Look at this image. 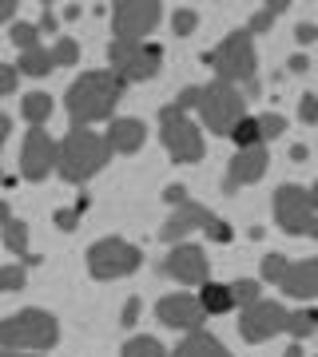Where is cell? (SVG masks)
Returning <instances> with one entry per match:
<instances>
[{"label": "cell", "instance_id": "obj_11", "mask_svg": "<svg viewBox=\"0 0 318 357\" xmlns=\"http://www.w3.org/2000/svg\"><path fill=\"white\" fill-rule=\"evenodd\" d=\"M159 13H164L159 0H120V4H112L115 40H143L159 24Z\"/></svg>", "mask_w": 318, "mask_h": 357}, {"label": "cell", "instance_id": "obj_35", "mask_svg": "<svg viewBox=\"0 0 318 357\" xmlns=\"http://www.w3.org/2000/svg\"><path fill=\"white\" fill-rule=\"evenodd\" d=\"M16 79H20V72H16L13 64H0V96L16 91Z\"/></svg>", "mask_w": 318, "mask_h": 357}, {"label": "cell", "instance_id": "obj_4", "mask_svg": "<svg viewBox=\"0 0 318 357\" xmlns=\"http://www.w3.org/2000/svg\"><path fill=\"white\" fill-rule=\"evenodd\" d=\"M112 76L120 84H140V79H152L164 64V48L152 44V40H112Z\"/></svg>", "mask_w": 318, "mask_h": 357}, {"label": "cell", "instance_id": "obj_42", "mask_svg": "<svg viewBox=\"0 0 318 357\" xmlns=\"http://www.w3.org/2000/svg\"><path fill=\"white\" fill-rule=\"evenodd\" d=\"M136 318H140V298H131L124 306V326H136Z\"/></svg>", "mask_w": 318, "mask_h": 357}, {"label": "cell", "instance_id": "obj_37", "mask_svg": "<svg viewBox=\"0 0 318 357\" xmlns=\"http://www.w3.org/2000/svg\"><path fill=\"white\" fill-rule=\"evenodd\" d=\"M195 103H199V88H183V91H179V100L171 103V107H179V112L187 115L191 107H195Z\"/></svg>", "mask_w": 318, "mask_h": 357}, {"label": "cell", "instance_id": "obj_30", "mask_svg": "<svg viewBox=\"0 0 318 357\" xmlns=\"http://www.w3.org/2000/svg\"><path fill=\"white\" fill-rule=\"evenodd\" d=\"M76 60H80V48H76V40H68V36H64V40H56V48H52V64H56V68H68V64H76Z\"/></svg>", "mask_w": 318, "mask_h": 357}, {"label": "cell", "instance_id": "obj_26", "mask_svg": "<svg viewBox=\"0 0 318 357\" xmlns=\"http://www.w3.org/2000/svg\"><path fill=\"white\" fill-rule=\"evenodd\" d=\"M120 357H167V349L155 342V337H131Z\"/></svg>", "mask_w": 318, "mask_h": 357}, {"label": "cell", "instance_id": "obj_28", "mask_svg": "<svg viewBox=\"0 0 318 357\" xmlns=\"http://www.w3.org/2000/svg\"><path fill=\"white\" fill-rule=\"evenodd\" d=\"M287 8H291L287 0H270L267 8H263V13H259V16H254V20H251V32H267V28L275 24V16H282V13H287Z\"/></svg>", "mask_w": 318, "mask_h": 357}, {"label": "cell", "instance_id": "obj_19", "mask_svg": "<svg viewBox=\"0 0 318 357\" xmlns=\"http://www.w3.org/2000/svg\"><path fill=\"white\" fill-rule=\"evenodd\" d=\"M171 357H231L227 354V345L215 342L207 330H191L183 342H179V349Z\"/></svg>", "mask_w": 318, "mask_h": 357}, {"label": "cell", "instance_id": "obj_47", "mask_svg": "<svg viewBox=\"0 0 318 357\" xmlns=\"http://www.w3.org/2000/svg\"><path fill=\"white\" fill-rule=\"evenodd\" d=\"M80 16V4H64V20H76Z\"/></svg>", "mask_w": 318, "mask_h": 357}, {"label": "cell", "instance_id": "obj_16", "mask_svg": "<svg viewBox=\"0 0 318 357\" xmlns=\"http://www.w3.org/2000/svg\"><path fill=\"white\" fill-rule=\"evenodd\" d=\"M267 167H270L267 143L243 147V151L227 163V178H223V191H239V187H247V183H259V178L267 175Z\"/></svg>", "mask_w": 318, "mask_h": 357}, {"label": "cell", "instance_id": "obj_10", "mask_svg": "<svg viewBox=\"0 0 318 357\" xmlns=\"http://www.w3.org/2000/svg\"><path fill=\"white\" fill-rule=\"evenodd\" d=\"M140 262H143L140 246L124 243V238H100V243L88 250V270H92V278H100V282L124 278V274H131Z\"/></svg>", "mask_w": 318, "mask_h": 357}, {"label": "cell", "instance_id": "obj_38", "mask_svg": "<svg viewBox=\"0 0 318 357\" xmlns=\"http://www.w3.org/2000/svg\"><path fill=\"white\" fill-rule=\"evenodd\" d=\"M76 222H80L76 211H64V206L56 211V227H60V230H76Z\"/></svg>", "mask_w": 318, "mask_h": 357}, {"label": "cell", "instance_id": "obj_32", "mask_svg": "<svg viewBox=\"0 0 318 357\" xmlns=\"http://www.w3.org/2000/svg\"><path fill=\"white\" fill-rule=\"evenodd\" d=\"M171 24H175V32H179V36H191V32L199 28V16L191 13V8H179V13L171 16Z\"/></svg>", "mask_w": 318, "mask_h": 357}, {"label": "cell", "instance_id": "obj_43", "mask_svg": "<svg viewBox=\"0 0 318 357\" xmlns=\"http://www.w3.org/2000/svg\"><path fill=\"white\" fill-rule=\"evenodd\" d=\"M16 8H20L16 0H0V24H8V20L16 16Z\"/></svg>", "mask_w": 318, "mask_h": 357}, {"label": "cell", "instance_id": "obj_31", "mask_svg": "<svg viewBox=\"0 0 318 357\" xmlns=\"http://www.w3.org/2000/svg\"><path fill=\"white\" fill-rule=\"evenodd\" d=\"M254 119H259V135H263V143L275 139V135H282V131H287V119H282V115H275V112L254 115Z\"/></svg>", "mask_w": 318, "mask_h": 357}, {"label": "cell", "instance_id": "obj_49", "mask_svg": "<svg viewBox=\"0 0 318 357\" xmlns=\"http://www.w3.org/2000/svg\"><path fill=\"white\" fill-rule=\"evenodd\" d=\"M282 357H306V354H303V345H291V349H287Z\"/></svg>", "mask_w": 318, "mask_h": 357}, {"label": "cell", "instance_id": "obj_45", "mask_svg": "<svg viewBox=\"0 0 318 357\" xmlns=\"http://www.w3.org/2000/svg\"><path fill=\"white\" fill-rule=\"evenodd\" d=\"M8 131H13V119L0 112V147H4V139H8Z\"/></svg>", "mask_w": 318, "mask_h": 357}, {"label": "cell", "instance_id": "obj_3", "mask_svg": "<svg viewBox=\"0 0 318 357\" xmlns=\"http://www.w3.org/2000/svg\"><path fill=\"white\" fill-rule=\"evenodd\" d=\"M60 337V326L48 310H20L0 321V349H52Z\"/></svg>", "mask_w": 318, "mask_h": 357}, {"label": "cell", "instance_id": "obj_25", "mask_svg": "<svg viewBox=\"0 0 318 357\" xmlns=\"http://www.w3.org/2000/svg\"><path fill=\"white\" fill-rule=\"evenodd\" d=\"M231 139L243 147H254V143H263V135H259V119H251V115H243L239 123H235V131H231Z\"/></svg>", "mask_w": 318, "mask_h": 357}, {"label": "cell", "instance_id": "obj_5", "mask_svg": "<svg viewBox=\"0 0 318 357\" xmlns=\"http://www.w3.org/2000/svg\"><path fill=\"white\" fill-rule=\"evenodd\" d=\"M203 60L219 72V79H223V84L243 79V84H247V91H259V84H254V44H251V32H231L219 48L207 52Z\"/></svg>", "mask_w": 318, "mask_h": 357}, {"label": "cell", "instance_id": "obj_9", "mask_svg": "<svg viewBox=\"0 0 318 357\" xmlns=\"http://www.w3.org/2000/svg\"><path fill=\"white\" fill-rule=\"evenodd\" d=\"M263 278L282 286V294L291 298H315L318 294V258H303V262H287L282 255L263 258Z\"/></svg>", "mask_w": 318, "mask_h": 357}, {"label": "cell", "instance_id": "obj_18", "mask_svg": "<svg viewBox=\"0 0 318 357\" xmlns=\"http://www.w3.org/2000/svg\"><path fill=\"white\" fill-rule=\"evenodd\" d=\"M143 135H147V128H143L140 119H112V128H108V147L120 155H131L143 147Z\"/></svg>", "mask_w": 318, "mask_h": 357}, {"label": "cell", "instance_id": "obj_48", "mask_svg": "<svg viewBox=\"0 0 318 357\" xmlns=\"http://www.w3.org/2000/svg\"><path fill=\"white\" fill-rule=\"evenodd\" d=\"M8 218H13V211H8V203H0V227H4Z\"/></svg>", "mask_w": 318, "mask_h": 357}, {"label": "cell", "instance_id": "obj_12", "mask_svg": "<svg viewBox=\"0 0 318 357\" xmlns=\"http://www.w3.org/2000/svg\"><path fill=\"white\" fill-rule=\"evenodd\" d=\"M287 330V310L279 306V302H270V298H259V302H251V306H243V318H239V333L243 342H270L275 333Z\"/></svg>", "mask_w": 318, "mask_h": 357}, {"label": "cell", "instance_id": "obj_6", "mask_svg": "<svg viewBox=\"0 0 318 357\" xmlns=\"http://www.w3.org/2000/svg\"><path fill=\"white\" fill-rule=\"evenodd\" d=\"M243 91L235 88V84H223V79H215V84H207V88H199V115H203V123L215 135H231L235 131V123H239L243 115H247V107H243Z\"/></svg>", "mask_w": 318, "mask_h": 357}, {"label": "cell", "instance_id": "obj_50", "mask_svg": "<svg viewBox=\"0 0 318 357\" xmlns=\"http://www.w3.org/2000/svg\"><path fill=\"white\" fill-rule=\"evenodd\" d=\"M0 357H32V354H20V349H4Z\"/></svg>", "mask_w": 318, "mask_h": 357}, {"label": "cell", "instance_id": "obj_13", "mask_svg": "<svg viewBox=\"0 0 318 357\" xmlns=\"http://www.w3.org/2000/svg\"><path fill=\"white\" fill-rule=\"evenodd\" d=\"M159 274L183 282V286H203V282H211V262H207V255L195 243H179L159 262Z\"/></svg>", "mask_w": 318, "mask_h": 357}, {"label": "cell", "instance_id": "obj_20", "mask_svg": "<svg viewBox=\"0 0 318 357\" xmlns=\"http://www.w3.org/2000/svg\"><path fill=\"white\" fill-rule=\"evenodd\" d=\"M199 306H203V314H227L235 302H231V286H223V282H203L199 286Z\"/></svg>", "mask_w": 318, "mask_h": 357}, {"label": "cell", "instance_id": "obj_46", "mask_svg": "<svg viewBox=\"0 0 318 357\" xmlns=\"http://www.w3.org/2000/svg\"><path fill=\"white\" fill-rule=\"evenodd\" d=\"M306 155H310V151H306L303 143H294V147H291V159H294V163H303Z\"/></svg>", "mask_w": 318, "mask_h": 357}, {"label": "cell", "instance_id": "obj_36", "mask_svg": "<svg viewBox=\"0 0 318 357\" xmlns=\"http://www.w3.org/2000/svg\"><path fill=\"white\" fill-rule=\"evenodd\" d=\"M231 234H235V230H231L223 218H215V222L207 227V238H211V243H231Z\"/></svg>", "mask_w": 318, "mask_h": 357}, {"label": "cell", "instance_id": "obj_22", "mask_svg": "<svg viewBox=\"0 0 318 357\" xmlns=\"http://www.w3.org/2000/svg\"><path fill=\"white\" fill-rule=\"evenodd\" d=\"M20 112H24L28 128H40L44 119L52 115V96H44V91H36V96H28L24 103H20Z\"/></svg>", "mask_w": 318, "mask_h": 357}, {"label": "cell", "instance_id": "obj_44", "mask_svg": "<svg viewBox=\"0 0 318 357\" xmlns=\"http://www.w3.org/2000/svg\"><path fill=\"white\" fill-rule=\"evenodd\" d=\"M287 68H291V72H306V68H310V60H306V56H291V60H287Z\"/></svg>", "mask_w": 318, "mask_h": 357}, {"label": "cell", "instance_id": "obj_17", "mask_svg": "<svg viewBox=\"0 0 318 357\" xmlns=\"http://www.w3.org/2000/svg\"><path fill=\"white\" fill-rule=\"evenodd\" d=\"M211 222H215V215H211L207 206H199V203H191V199H187V203H179L175 215L164 222L159 238H164V243H179L183 234H191V230H207Z\"/></svg>", "mask_w": 318, "mask_h": 357}, {"label": "cell", "instance_id": "obj_8", "mask_svg": "<svg viewBox=\"0 0 318 357\" xmlns=\"http://www.w3.org/2000/svg\"><path fill=\"white\" fill-rule=\"evenodd\" d=\"M159 139H164L167 155L175 163H199L203 159V135H199V128L179 107H164L159 112Z\"/></svg>", "mask_w": 318, "mask_h": 357}, {"label": "cell", "instance_id": "obj_1", "mask_svg": "<svg viewBox=\"0 0 318 357\" xmlns=\"http://www.w3.org/2000/svg\"><path fill=\"white\" fill-rule=\"evenodd\" d=\"M124 96V84L112 76V72H84V76L68 88L64 103H68V115L72 123L84 128V123H96V119H108L115 112V103Z\"/></svg>", "mask_w": 318, "mask_h": 357}, {"label": "cell", "instance_id": "obj_39", "mask_svg": "<svg viewBox=\"0 0 318 357\" xmlns=\"http://www.w3.org/2000/svg\"><path fill=\"white\" fill-rule=\"evenodd\" d=\"M164 199H167V203H171V206H179V203H187V191H183L179 183H171V187H167V191H164Z\"/></svg>", "mask_w": 318, "mask_h": 357}, {"label": "cell", "instance_id": "obj_23", "mask_svg": "<svg viewBox=\"0 0 318 357\" xmlns=\"http://www.w3.org/2000/svg\"><path fill=\"white\" fill-rule=\"evenodd\" d=\"M0 230H4V246H8L13 255L24 258L28 255V227H24V222H20V218H8Z\"/></svg>", "mask_w": 318, "mask_h": 357}, {"label": "cell", "instance_id": "obj_40", "mask_svg": "<svg viewBox=\"0 0 318 357\" xmlns=\"http://www.w3.org/2000/svg\"><path fill=\"white\" fill-rule=\"evenodd\" d=\"M294 36H298V44H315V40H318V28H315V24H298V28H294Z\"/></svg>", "mask_w": 318, "mask_h": 357}, {"label": "cell", "instance_id": "obj_34", "mask_svg": "<svg viewBox=\"0 0 318 357\" xmlns=\"http://www.w3.org/2000/svg\"><path fill=\"white\" fill-rule=\"evenodd\" d=\"M298 115H303V123H318V96H315V91H306V96H303Z\"/></svg>", "mask_w": 318, "mask_h": 357}, {"label": "cell", "instance_id": "obj_24", "mask_svg": "<svg viewBox=\"0 0 318 357\" xmlns=\"http://www.w3.org/2000/svg\"><path fill=\"white\" fill-rule=\"evenodd\" d=\"M315 330H318V314H315V310L287 314V333H294V337H310Z\"/></svg>", "mask_w": 318, "mask_h": 357}, {"label": "cell", "instance_id": "obj_2", "mask_svg": "<svg viewBox=\"0 0 318 357\" xmlns=\"http://www.w3.org/2000/svg\"><path fill=\"white\" fill-rule=\"evenodd\" d=\"M108 159H112V147H108V139L103 135H96V131L88 128H76L64 135V143H56V171L64 175V183H88L100 167H108Z\"/></svg>", "mask_w": 318, "mask_h": 357}, {"label": "cell", "instance_id": "obj_7", "mask_svg": "<svg viewBox=\"0 0 318 357\" xmlns=\"http://www.w3.org/2000/svg\"><path fill=\"white\" fill-rule=\"evenodd\" d=\"M275 218H279V227L287 234H306V238H315L318 234V215H315V191L310 187H279L275 191Z\"/></svg>", "mask_w": 318, "mask_h": 357}, {"label": "cell", "instance_id": "obj_27", "mask_svg": "<svg viewBox=\"0 0 318 357\" xmlns=\"http://www.w3.org/2000/svg\"><path fill=\"white\" fill-rule=\"evenodd\" d=\"M259 282H251V278H239V282H231V302L235 306H251V302H259Z\"/></svg>", "mask_w": 318, "mask_h": 357}, {"label": "cell", "instance_id": "obj_41", "mask_svg": "<svg viewBox=\"0 0 318 357\" xmlns=\"http://www.w3.org/2000/svg\"><path fill=\"white\" fill-rule=\"evenodd\" d=\"M40 32H52V28H56V8H52V4H44V16H40Z\"/></svg>", "mask_w": 318, "mask_h": 357}, {"label": "cell", "instance_id": "obj_14", "mask_svg": "<svg viewBox=\"0 0 318 357\" xmlns=\"http://www.w3.org/2000/svg\"><path fill=\"white\" fill-rule=\"evenodd\" d=\"M56 171V139L44 128H28L24 147H20V175L28 183H40Z\"/></svg>", "mask_w": 318, "mask_h": 357}, {"label": "cell", "instance_id": "obj_29", "mask_svg": "<svg viewBox=\"0 0 318 357\" xmlns=\"http://www.w3.org/2000/svg\"><path fill=\"white\" fill-rule=\"evenodd\" d=\"M13 44H16L20 52L40 48V28H36V24H13Z\"/></svg>", "mask_w": 318, "mask_h": 357}, {"label": "cell", "instance_id": "obj_21", "mask_svg": "<svg viewBox=\"0 0 318 357\" xmlns=\"http://www.w3.org/2000/svg\"><path fill=\"white\" fill-rule=\"evenodd\" d=\"M52 52L48 48H32V52H20V64H16V72H24V76H48L52 72Z\"/></svg>", "mask_w": 318, "mask_h": 357}, {"label": "cell", "instance_id": "obj_15", "mask_svg": "<svg viewBox=\"0 0 318 357\" xmlns=\"http://www.w3.org/2000/svg\"><path fill=\"white\" fill-rule=\"evenodd\" d=\"M155 318L164 321V326H171V330H203V306H199V298L195 294H167V298H159V306H155Z\"/></svg>", "mask_w": 318, "mask_h": 357}, {"label": "cell", "instance_id": "obj_33", "mask_svg": "<svg viewBox=\"0 0 318 357\" xmlns=\"http://www.w3.org/2000/svg\"><path fill=\"white\" fill-rule=\"evenodd\" d=\"M24 286V266H0V290H20Z\"/></svg>", "mask_w": 318, "mask_h": 357}]
</instances>
